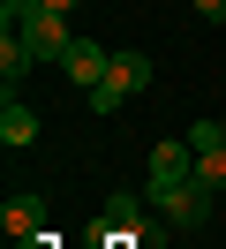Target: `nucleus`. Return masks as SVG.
Returning <instances> with one entry per match:
<instances>
[{"label": "nucleus", "instance_id": "1", "mask_svg": "<svg viewBox=\"0 0 226 249\" xmlns=\"http://www.w3.org/2000/svg\"><path fill=\"white\" fill-rule=\"evenodd\" d=\"M136 91H151V61H143V53H113L105 83H98V91H83V98H90V113H121Z\"/></svg>", "mask_w": 226, "mask_h": 249}, {"label": "nucleus", "instance_id": "2", "mask_svg": "<svg viewBox=\"0 0 226 249\" xmlns=\"http://www.w3.org/2000/svg\"><path fill=\"white\" fill-rule=\"evenodd\" d=\"M211 196H219V189H204L196 174H189V181H174V189H151V204L166 212V227H189V234L211 219Z\"/></svg>", "mask_w": 226, "mask_h": 249}, {"label": "nucleus", "instance_id": "3", "mask_svg": "<svg viewBox=\"0 0 226 249\" xmlns=\"http://www.w3.org/2000/svg\"><path fill=\"white\" fill-rule=\"evenodd\" d=\"M15 38H23L38 61H60V53L75 46V31H68V16H60V8H38L30 23H15Z\"/></svg>", "mask_w": 226, "mask_h": 249}, {"label": "nucleus", "instance_id": "4", "mask_svg": "<svg viewBox=\"0 0 226 249\" xmlns=\"http://www.w3.org/2000/svg\"><path fill=\"white\" fill-rule=\"evenodd\" d=\"M189 151H196V181L226 189V121H196L189 128Z\"/></svg>", "mask_w": 226, "mask_h": 249}, {"label": "nucleus", "instance_id": "5", "mask_svg": "<svg viewBox=\"0 0 226 249\" xmlns=\"http://www.w3.org/2000/svg\"><path fill=\"white\" fill-rule=\"evenodd\" d=\"M143 174H151L143 189H174V181H189V174H196V151H189V136H166V143H151Z\"/></svg>", "mask_w": 226, "mask_h": 249}, {"label": "nucleus", "instance_id": "6", "mask_svg": "<svg viewBox=\"0 0 226 249\" xmlns=\"http://www.w3.org/2000/svg\"><path fill=\"white\" fill-rule=\"evenodd\" d=\"M60 68H68V83H75V91H98V83H105V68H113V53H105L98 38H75V46L60 53Z\"/></svg>", "mask_w": 226, "mask_h": 249}, {"label": "nucleus", "instance_id": "7", "mask_svg": "<svg viewBox=\"0 0 226 249\" xmlns=\"http://www.w3.org/2000/svg\"><path fill=\"white\" fill-rule=\"evenodd\" d=\"M0 227H8V242H38L45 234V196H8L0 204Z\"/></svg>", "mask_w": 226, "mask_h": 249}, {"label": "nucleus", "instance_id": "8", "mask_svg": "<svg viewBox=\"0 0 226 249\" xmlns=\"http://www.w3.org/2000/svg\"><path fill=\"white\" fill-rule=\"evenodd\" d=\"M30 136H38V113H30V106H23V98H15V91H8V106H0V143H8V151H23V143H30Z\"/></svg>", "mask_w": 226, "mask_h": 249}, {"label": "nucleus", "instance_id": "9", "mask_svg": "<svg viewBox=\"0 0 226 249\" xmlns=\"http://www.w3.org/2000/svg\"><path fill=\"white\" fill-rule=\"evenodd\" d=\"M30 68H38V53H30V46H23V38H15V31H0V83H8V91H15V83H23Z\"/></svg>", "mask_w": 226, "mask_h": 249}, {"label": "nucleus", "instance_id": "10", "mask_svg": "<svg viewBox=\"0 0 226 249\" xmlns=\"http://www.w3.org/2000/svg\"><path fill=\"white\" fill-rule=\"evenodd\" d=\"M38 8H45V0H0V23H8V31H15V23H30V16H38Z\"/></svg>", "mask_w": 226, "mask_h": 249}, {"label": "nucleus", "instance_id": "11", "mask_svg": "<svg viewBox=\"0 0 226 249\" xmlns=\"http://www.w3.org/2000/svg\"><path fill=\"white\" fill-rule=\"evenodd\" d=\"M189 8H196L204 23H226V0H189Z\"/></svg>", "mask_w": 226, "mask_h": 249}, {"label": "nucleus", "instance_id": "12", "mask_svg": "<svg viewBox=\"0 0 226 249\" xmlns=\"http://www.w3.org/2000/svg\"><path fill=\"white\" fill-rule=\"evenodd\" d=\"M45 8H60V16H75V0H45Z\"/></svg>", "mask_w": 226, "mask_h": 249}]
</instances>
